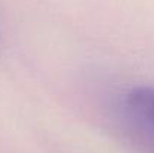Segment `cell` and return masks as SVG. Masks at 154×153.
Segmentation results:
<instances>
[{"mask_svg": "<svg viewBox=\"0 0 154 153\" xmlns=\"http://www.w3.org/2000/svg\"><path fill=\"white\" fill-rule=\"evenodd\" d=\"M127 104L142 117L154 123V87H136L127 95Z\"/></svg>", "mask_w": 154, "mask_h": 153, "instance_id": "obj_1", "label": "cell"}]
</instances>
